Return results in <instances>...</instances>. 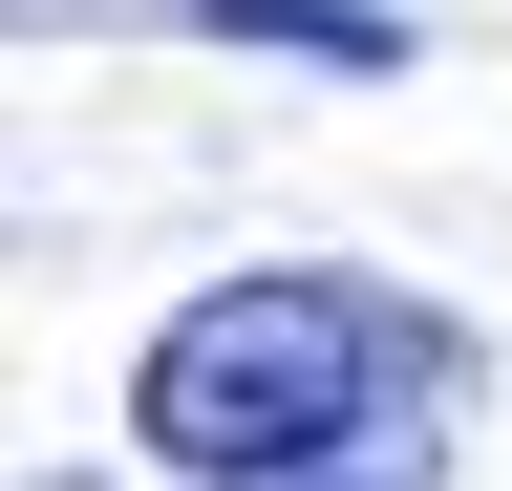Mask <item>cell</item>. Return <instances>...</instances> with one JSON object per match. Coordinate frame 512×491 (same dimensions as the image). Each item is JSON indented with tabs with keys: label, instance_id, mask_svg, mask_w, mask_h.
<instances>
[{
	"label": "cell",
	"instance_id": "cell-1",
	"mask_svg": "<svg viewBox=\"0 0 512 491\" xmlns=\"http://www.w3.org/2000/svg\"><path fill=\"white\" fill-rule=\"evenodd\" d=\"M448 385H470V342L427 299L299 257V278H214L192 299L150 342V385H128V427H150L171 491H427Z\"/></svg>",
	"mask_w": 512,
	"mask_h": 491
},
{
	"label": "cell",
	"instance_id": "cell-2",
	"mask_svg": "<svg viewBox=\"0 0 512 491\" xmlns=\"http://www.w3.org/2000/svg\"><path fill=\"white\" fill-rule=\"evenodd\" d=\"M214 43H299V65H406V22H363V0H214Z\"/></svg>",
	"mask_w": 512,
	"mask_h": 491
}]
</instances>
